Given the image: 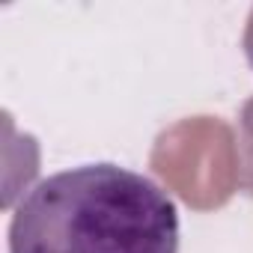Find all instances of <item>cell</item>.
<instances>
[{
	"instance_id": "2",
	"label": "cell",
	"mask_w": 253,
	"mask_h": 253,
	"mask_svg": "<svg viewBox=\"0 0 253 253\" xmlns=\"http://www.w3.org/2000/svg\"><path fill=\"white\" fill-rule=\"evenodd\" d=\"M241 51H244V60L247 66L253 69V6L247 12V21H244V33H241Z\"/></svg>"
},
{
	"instance_id": "1",
	"label": "cell",
	"mask_w": 253,
	"mask_h": 253,
	"mask_svg": "<svg viewBox=\"0 0 253 253\" xmlns=\"http://www.w3.org/2000/svg\"><path fill=\"white\" fill-rule=\"evenodd\" d=\"M173 197L110 161L39 179L9 220V253H179Z\"/></svg>"
}]
</instances>
